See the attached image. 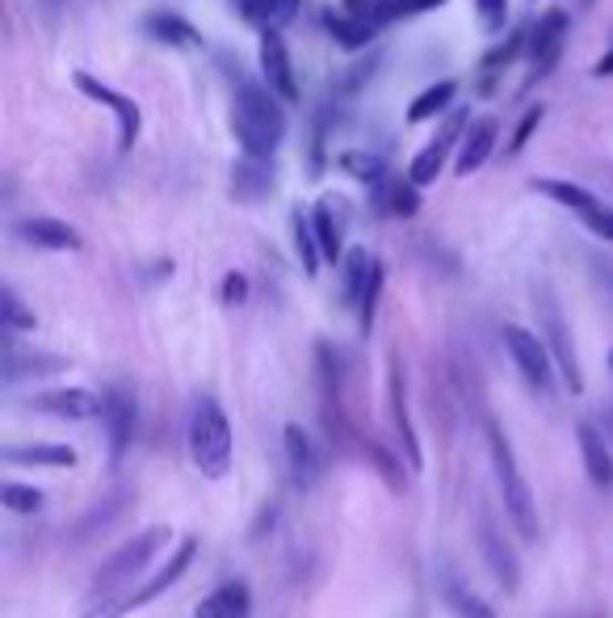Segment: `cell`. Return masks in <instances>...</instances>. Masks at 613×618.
I'll return each instance as SVG.
<instances>
[{"mask_svg": "<svg viewBox=\"0 0 613 618\" xmlns=\"http://www.w3.org/2000/svg\"><path fill=\"white\" fill-rule=\"evenodd\" d=\"M311 223H316V240L324 249V261L328 265H340L345 256V202L340 198H319V207L311 211Z\"/></svg>", "mask_w": 613, "mask_h": 618, "instance_id": "cell-24", "label": "cell"}, {"mask_svg": "<svg viewBox=\"0 0 613 618\" xmlns=\"http://www.w3.org/2000/svg\"><path fill=\"white\" fill-rule=\"evenodd\" d=\"M298 9H303V0H244L240 18L256 30H282V25L295 22Z\"/></svg>", "mask_w": 613, "mask_h": 618, "instance_id": "cell-29", "label": "cell"}, {"mask_svg": "<svg viewBox=\"0 0 613 618\" xmlns=\"http://www.w3.org/2000/svg\"><path fill=\"white\" fill-rule=\"evenodd\" d=\"M282 450H286V471H290V484L298 492H311L319 484V471H324V459H319L316 450V438L307 433L303 426H290L282 429Z\"/></svg>", "mask_w": 613, "mask_h": 618, "instance_id": "cell-14", "label": "cell"}, {"mask_svg": "<svg viewBox=\"0 0 613 618\" xmlns=\"http://www.w3.org/2000/svg\"><path fill=\"white\" fill-rule=\"evenodd\" d=\"M529 190H538V193H547V198H554L559 207H568L575 219L584 211H592L601 198L592 190H584V186H575V181H554V177H542V181H529Z\"/></svg>", "mask_w": 613, "mask_h": 618, "instance_id": "cell-32", "label": "cell"}, {"mask_svg": "<svg viewBox=\"0 0 613 618\" xmlns=\"http://www.w3.org/2000/svg\"><path fill=\"white\" fill-rule=\"evenodd\" d=\"M67 370V358L60 354H34V349H18L13 333H9V345H4V384L18 387L22 379H46V375H60Z\"/></svg>", "mask_w": 613, "mask_h": 618, "instance_id": "cell-22", "label": "cell"}, {"mask_svg": "<svg viewBox=\"0 0 613 618\" xmlns=\"http://www.w3.org/2000/svg\"><path fill=\"white\" fill-rule=\"evenodd\" d=\"M0 501H4V510L9 513H39L43 510V489L9 480V484H0Z\"/></svg>", "mask_w": 613, "mask_h": 618, "instance_id": "cell-39", "label": "cell"}, {"mask_svg": "<svg viewBox=\"0 0 613 618\" xmlns=\"http://www.w3.org/2000/svg\"><path fill=\"white\" fill-rule=\"evenodd\" d=\"M370 202L387 219H416L421 214V186L412 177H382L379 186H370Z\"/></svg>", "mask_w": 613, "mask_h": 618, "instance_id": "cell-20", "label": "cell"}, {"mask_svg": "<svg viewBox=\"0 0 613 618\" xmlns=\"http://www.w3.org/2000/svg\"><path fill=\"white\" fill-rule=\"evenodd\" d=\"M324 25H328V34H332V43L340 46V51H366V46L379 39V22H366V18H353V13H345V9H337V13H328L324 18Z\"/></svg>", "mask_w": 613, "mask_h": 618, "instance_id": "cell-28", "label": "cell"}, {"mask_svg": "<svg viewBox=\"0 0 613 618\" xmlns=\"http://www.w3.org/2000/svg\"><path fill=\"white\" fill-rule=\"evenodd\" d=\"M442 601H445V610L454 618H500L492 606H487L484 597H475L466 585H458V580H445L442 585Z\"/></svg>", "mask_w": 613, "mask_h": 618, "instance_id": "cell-36", "label": "cell"}, {"mask_svg": "<svg viewBox=\"0 0 613 618\" xmlns=\"http://www.w3.org/2000/svg\"><path fill=\"white\" fill-rule=\"evenodd\" d=\"M487 454H492V471H496V484H500L508 522L517 526L521 538H538V501H533L526 471L517 468V454H512L505 426H496V421H487Z\"/></svg>", "mask_w": 613, "mask_h": 618, "instance_id": "cell-3", "label": "cell"}, {"mask_svg": "<svg viewBox=\"0 0 613 618\" xmlns=\"http://www.w3.org/2000/svg\"><path fill=\"white\" fill-rule=\"evenodd\" d=\"M232 130L244 156H269L274 160V151L286 139V102L265 81L240 76L232 97Z\"/></svg>", "mask_w": 613, "mask_h": 618, "instance_id": "cell-1", "label": "cell"}, {"mask_svg": "<svg viewBox=\"0 0 613 618\" xmlns=\"http://www.w3.org/2000/svg\"><path fill=\"white\" fill-rule=\"evenodd\" d=\"M454 97H458V81H437V85H429L421 97L408 106V123H412V127H421V123L442 118V114L454 109Z\"/></svg>", "mask_w": 613, "mask_h": 618, "instance_id": "cell-30", "label": "cell"}, {"mask_svg": "<svg viewBox=\"0 0 613 618\" xmlns=\"http://www.w3.org/2000/svg\"><path fill=\"white\" fill-rule=\"evenodd\" d=\"M72 85L85 93L88 102H97V106H106L114 114V127H118V151H130L139 144V130H144V109L135 97L127 93H118L114 85L106 81H97L93 72H72Z\"/></svg>", "mask_w": 613, "mask_h": 618, "instance_id": "cell-8", "label": "cell"}, {"mask_svg": "<svg viewBox=\"0 0 613 618\" xmlns=\"http://www.w3.org/2000/svg\"><path fill=\"white\" fill-rule=\"evenodd\" d=\"M450 0H387V18L400 22V18H416V13H429V9H442Z\"/></svg>", "mask_w": 613, "mask_h": 618, "instance_id": "cell-46", "label": "cell"}, {"mask_svg": "<svg viewBox=\"0 0 613 618\" xmlns=\"http://www.w3.org/2000/svg\"><path fill=\"white\" fill-rule=\"evenodd\" d=\"M235 438L232 421L214 396H198L190 412V459L207 480H223L232 471Z\"/></svg>", "mask_w": 613, "mask_h": 618, "instance_id": "cell-4", "label": "cell"}, {"mask_svg": "<svg viewBox=\"0 0 613 618\" xmlns=\"http://www.w3.org/2000/svg\"><path fill=\"white\" fill-rule=\"evenodd\" d=\"M127 505H130V492L127 489L114 492V496H106V505H97V510L85 513V517L76 522V526H81V531H76V538H88V534L109 531V526H114V522L123 517V510H127Z\"/></svg>", "mask_w": 613, "mask_h": 618, "instance_id": "cell-37", "label": "cell"}, {"mask_svg": "<svg viewBox=\"0 0 613 618\" xmlns=\"http://www.w3.org/2000/svg\"><path fill=\"white\" fill-rule=\"evenodd\" d=\"M382 282H387V270H382V261H379V265H374V277H370V286H366V295H361V303H358V328L361 333H370V328H374V312H379Z\"/></svg>", "mask_w": 613, "mask_h": 618, "instance_id": "cell-42", "label": "cell"}, {"mask_svg": "<svg viewBox=\"0 0 613 618\" xmlns=\"http://www.w3.org/2000/svg\"><path fill=\"white\" fill-rule=\"evenodd\" d=\"M193 555H198V538H181V543H177V552L169 555V564H160V568H156V573H151L139 589H127V594L106 601V606H93L85 618H127L130 610H144V606H151L156 597L169 594L172 585L190 573Z\"/></svg>", "mask_w": 613, "mask_h": 618, "instance_id": "cell-5", "label": "cell"}, {"mask_svg": "<svg viewBox=\"0 0 613 618\" xmlns=\"http://www.w3.org/2000/svg\"><path fill=\"white\" fill-rule=\"evenodd\" d=\"M610 244H613V240H610Z\"/></svg>", "mask_w": 613, "mask_h": 618, "instance_id": "cell-51", "label": "cell"}, {"mask_svg": "<svg viewBox=\"0 0 613 618\" xmlns=\"http://www.w3.org/2000/svg\"><path fill=\"white\" fill-rule=\"evenodd\" d=\"M290 235H295V253H298V261H303V274L316 277L319 265H324V249H319V240H316L311 214H303V211L290 214Z\"/></svg>", "mask_w": 613, "mask_h": 618, "instance_id": "cell-33", "label": "cell"}, {"mask_svg": "<svg viewBox=\"0 0 613 618\" xmlns=\"http://www.w3.org/2000/svg\"><path fill=\"white\" fill-rule=\"evenodd\" d=\"M256 55H261V81L274 88L286 106H298L303 88H298L295 64H290V51H286L282 30H261V46H256Z\"/></svg>", "mask_w": 613, "mask_h": 618, "instance_id": "cell-12", "label": "cell"}, {"mask_svg": "<svg viewBox=\"0 0 613 618\" xmlns=\"http://www.w3.org/2000/svg\"><path fill=\"white\" fill-rule=\"evenodd\" d=\"M568 13L563 9H550L538 18V25L529 30V64H533V76L542 81L554 72V64L563 60V46H568Z\"/></svg>", "mask_w": 613, "mask_h": 618, "instance_id": "cell-13", "label": "cell"}, {"mask_svg": "<svg viewBox=\"0 0 613 618\" xmlns=\"http://www.w3.org/2000/svg\"><path fill=\"white\" fill-rule=\"evenodd\" d=\"M219 298H223L228 307H244V303H249V274H240V270H232V274H223Z\"/></svg>", "mask_w": 613, "mask_h": 618, "instance_id": "cell-44", "label": "cell"}, {"mask_svg": "<svg viewBox=\"0 0 613 618\" xmlns=\"http://www.w3.org/2000/svg\"><path fill=\"white\" fill-rule=\"evenodd\" d=\"M575 438H580V459H584V471H589L592 489L610 492L613 489V450H610V442H605L610 433L596 429L592 421H580Z\"/></svg>", "mask_w": 613, "mask_h": 618, "instance_id": "cell-21", "label": "cell"}, {"mask_svg": "<svg viewBox=\"0 0 613 618\" xmlns=\"http://www.w3.org/2000/svg\"><path fill=\"white\" fill-rule=\"evenodd\" d=\"M379 64H382V55H366V60H358L353 67L337 72V81L328 85V102H349V97H358L361 88L374 81Z\"/></svg>", "mask_w": 613, "mask_h": 618, "instance_id": "cell-34", "label": "cell"}, {"mask_svg": "<svg viewBox=\"0 0 613 618\" xmlns=\"http://www.w3.org/2000/svg\"><path fill=\"white\" fill-rule=\"evenodd\" d=\"M337 169L349 172V177H353V181H361V186H379L382 177H387V165H382L374 151H366V148L337 151Z\"/></svg>", "mask_w": 613, "mask_h": 618, "instance_id": "cell-35", "label": "cell"}, {"mask_svg": "<svg viewBox=\"0 0 613 618\" xmlns=\"http://www.w3.org/2000/svg\"><path fill=\"white\" fill-rule=\"evenodd\" d=\"M374 265H379V256H370L366 249H345V256H340V303L345 307L358 312L361 295L374 277Z\"/></svg>", "mask_w": 613, "mask_h": 618, "instance_id": "cell-25", "label": "cell"}, {"mask_svg": "<svg viewBox=\"0 0 613 618\" xmlns=\"http://www.w3.org/2000/svg\"><path fill=\"white\" fill-rule=\"evenodd\" d=\"M0 303H4V333H34L39 328V316L25 307L22 298H18V291L13 286H4V295H0Z\"/></svg>", "mask_w": 613, "mask_h": 618, "instance_id": "cell-38", "label": "cell"}, {"mask_svg": "<svg viewBox=\"0 0 613 618\" xmlns=\"http://www.w3.org/2000/svg\"><path fill=\"white\" fill-rule=\"evenodd\" d=\"M4 463L18 468H76V450L64 442H25V447H4Z\"/></svg>", "mask_w": 613, "mask_h": 618, "instance_id": "cell-26", "label": "cell"}, {"mask_svg": "<svg viewBox=\"0 0 613 618\" xmlns=\"http://www.w3.org/2000/svg\"><path fill=\"white\" fill-rule=\"evenodd\" d=\"M605 433H610V438H613V408H610V412H605Z\"/></svg>", "mask_w": 613, "mask_h": 618, "instance_id": "cell-49", "label": "cell"}, {"mask_svg": "<svg viewBox=\"0 0 613 618\" xmlns=\"http://www.w3.org/2000/svg\"><path fill=\"white\" fill-rule=\"evenodd\" d=\"M521 51H529V30H517V34H508L500 46H492V51L484 55V72H487V76H496V72L512 64Z\"/></svg>", "mask_w": 613, "mask_h": 618, "instance_id": "cell-40", "label": "cell"}, {"mask_svg": "<svg viewBox=\"0 0 613 618\" xmlns=\"http://www.w3.org/2000/svg\"><path fill=\"white\" fill-rule=\"evenodd\" d=\"M277 190L274 160L269 156H244L232 169V193L235 202H261Z\"/></svg>", "mask_w": 613, "mask_h": 618, "instance_id": "cell-23", "label": "cell"}, {"mask_svg": "<svg viewBox=\"0 0 613 618\" xmlns=\"http://www.w3.org/2000/svg\"><path fill=\"white\" fill-rule=\"evenodd\" d=\"M533 307H538V328H542V342L550 345V358L559 366L563 384H568L571 396L584 391V370H580V358H575V342H571V328L563 321V307L550 286H538L533 291Z\"/></svg>", "mask_w": 613, "mask_h": 618, "instance_id": "cell-6", "label": "cell"}, {"mask_svg": "<svg viewBox=\"0 0 613 618\" xmlns=\"http://www.w3.org/2000/svg\"><path fill=\"white\" fill-rule=\"evenodd\" d=\"M547 123V106H529L526 114H521V123L512 127V139H508L505 156H521V151L529 148V139H533V130Z\"/></svg>", "mask_w": 613, "mask_h": 618, "instance_id": "cell-41", "label": "cell"}, {"mask_svg": "<svg viewBox=\"0 0 613 618\" xmlns=\"http://www.w3.org/2000/svg\"><path fill=\"white\" fill-rule=\"evenodd\" d=\"M340 9L345 13H353V18H366V22H379L387 25V0H340Z\"/></svg>", "mask_w": 613, "mask_h": 618, "instance_id": "cell-45", "label": "cell"}, {"mask_svg": "<svg viewBox=\"0 0 613 618\" xmlns=\"http://www.w3.org/2000/svg\"><path fill=\"white\" fill-rule=\"evenodd\" d=\"M13 232L22 235L25 244L46 249V253H81V249H85L81 232H76L72 223H64V219H55V214H30V219H18Z\"/></svg>", "mask_w": 613, "mask_h": 618, "instance_id": "cell-16", "label": "cell"}, {"mask_svg": "<svg viewBox=\"0 0 613 618\" xmlns=\"http://www.w3.org/2000/svg\"><path fill=\"white\" fill-rule=\"evenodd\" d=\"M475 18L484 25V34H500L508 22V0H475Z\"/></svg>", "mask_w": 613, "mask_h": 618, "instance_id": "cell-43", "label": "cell"}, {"mask_svg": "<svg viewBox=\"0 0 613 618\" xmlns=\"http://www.w3.org/2000/svg\"><path fill=\"white\" fill-rule=\"evenodd\" d=\"M25 408L60 417V421H88V417H102V396L88 391V387H51V391L30 396Z\"/></svg>", "mask_w": 613, "mask_h": 618, "instance_id": "cell-15", "label": "cell"}, {"mask_svg": "<svg viewBox=\"0 0 613 618\" xmlns=\"http://www.w3.org/2000/svg\"><path fill=\"white\" fill-rule=\"evenodd\" d=\"M387 405H391V421H395V433H400L403 442L408 468L421 471L424 450H421V438H416V426H412V408H408V370H403L400 349H391V358H387Z\"/></svg>", "mask_w": 613, "mask_h": 618, "instance_id": "cell-11", "label": "cell"}, {"mask_svg": "<svg viewBox=\"0 0 613 618\" xmlns=\"http://www.w3.org/2000/svg\"><path fill=\"white\" fill-rule=\"evenodd\" d=\"M358 447H361V454H366V463L387 480V489L395 492V496H403V492H408V475H403V463H408V459H400L395 450H387L382 442H374V438H361Z\"/></svg>", "mask_w": 613, "mask_h": 618, "instance_id": "cell-31", "label": "cell"}, {"mask_svg": "<svg viewBox=\"0 0 613 618\" xmlns=\"http://www.w3.org/2000/svg\"><path fill=\"white\" fill-rule=\"evenodd\" d=\"M505 345L508 354H512V366H517V375L526 379L529 391H538V396H550V387H554V358H550V345L538 337V333H529L521 324H505Z\"/></svg>", "mask_w": 613, "mask_h": 618, "instance_id": "cell-7", "label": "cell"}, {"mask_svg": "<svg viewBox=\"0 0 613 618\" xmlns=\"http://www.w3.org/2000/svg\"><path fill=\"white\" fill-rule=\"evenodd\" d=\"M249 610H253L249 585H244V580H228V585H219L214 594L202 597L198 618H249Z\"/></svg>", "mask_w": 613, "mask_h": 618, "instance_id": "cell-27", "label": "cell"}, {"mask_svg": "<svg viewBox=\"0 0 613 618\" xmlns=\"http://www.w3.org/2000/svg\"><path fill=\"white\" fill-rule=\"evenodd\" d=\"M592 76H596V81H605V76H613V46L605 51V55H601V60H596V67H592Z\"/></svg>", "mask_w": 613, "mask_h": 618, "instance_id": "cell-48", "label": "cell"}, {"mask_svg": "<svg viewBox=\"0 0 613 618\" xmlns=\"http://www.w3.org/2000/svg\"><path fill=\"white\" fill-rule=\"evenodd\" d=\"M475 534H479V552H484L492 576L505 585V594H517V585H521L517 555H512V547L500 538V531H496V522H492V513L487 510H479V526H475Z\"/></svg>", "mask_w": 613, "mask_h": 618, "instance_id": "cell-18", "label": "cell"}, {"mask_svg": "<svg viewBox=\"0 0 613 618\" xmlns=\"http://www.w3.org/2000/svg\"><path fill=\"white\" fill-rule=\"evenodd\" d=\"M144 34H148L151 43L172 46V51H198V46H207L202 30L193 22H186L181 13H172V9H151L148 18H144Z\"/></svg>", "mask_w": 613, "mask_h": 618, "instance_id": "cell-19", "label": "cell"}, {"mask_svg": "<svg viewBox=\"0 0 613 618\" xmlns=\"http://www.w3.org/2000/svg\"><path fill=\"white\" fill-rule=\"evenodd\" d=\"M172 531L169 526H148V531H139L130 543H123L118 552L102 559V568L93 573L88 580V597H93V606H106L114 597H123L130 589V580L139 573H148L151 559L169 547Z\"/></svg>", "mask_w": 613, "mask_h": 618, "instance_id": "cell-2", "label": "cell"}, {"mask_svg": "<svg viewBox=\"0 0 613 618\" xmlns=\"http://www.w3.org/2000/svg\"><path fill=\"white\" fill-rule=\"evenodd\" d=\"M102 426H106L109 442V463L118 468L123 454L135 442V429H139V405H135V391L123 384H114L102 391Z\"/></svg>", "mask_w": 613, "mask_h": 618, "instance_id": "cell-10", "label": "cell"}, {"mask_svg": "<svg viewBox=\"0 0 613 618\" xmlns=\"http://www.w3.org/2000/svg\"><path fill=\"white\" fill-rule=\"evenodd\" d=\"M466 127H471V118H466V109H450L445 114V123H442V130L424 144L416 156H412V165H408V177L416 181V186H433L437 177H442V169H445V160L458 151V144H463V135H466Z\"/></svg>", "mask_w": 613, "mask_h": 618, "instance_id": "cell-9", "label": "cell"}, {"mask_svg": "<svg viewBox=\"0 0 613 618\" xmlns=\"http://www.w3.org/2000/svg\"><path fill=\"white\" fill-rule=\"evenodd\" d=\"M589 265H592V277H596V286H601V291H605V298L613 303V261H610V256H601V253H592Z\"/></svg>", "mask_w": 613, "mask_h": 618, "instance_id": "cell-47", "label": "cell"}, {"mask_svg": "<svg viewBox=\"0 0 613 618\" xmlns=\"http://www.w3.org/2000/svg\"><path fill=\"white\" fill-rule=\"evenodd\" d=\"M610 366H613V354H610Z\"/></svg>", "mask_w": 613, "mask_h": 618, "instance_id": "cell-50", "label": "cell"}, {"mask_svg": "<svg viewBox=\"0 0 613 618\" xmlns=\"http://www.w3.org/2000/svg\"><path fill=\"white\" fill-rule=\"evenodd\" d=\"M496 139H500V118H496V114L475 118V123L466 127L458 151H454V172H458V177H471V172L484 169L487 160H492V151H496Z\"/></svg>", "mask_w": 613, "mask_h": 618, "instance_id": "cell-17", "label": "cell"}]
</instances>
